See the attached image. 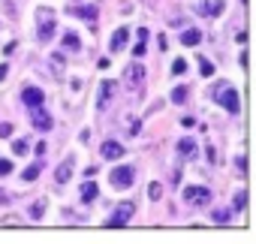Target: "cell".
Segmentation results:
<instances>
[{
	"mask_svg": "<svg viewBox=\"0 0 256 244\" xmlns=\"http://www.w3.org/2000/svg\"><path fill=\"white\" fill-rule=\"evenodd\" d=\"M40 172H42V166H30V169H24V181H34V178H40Z\"/></svg>",
	"mask_w": 256,
	"mask_h": 244,
	"instance_id": "17",
	"label": "cell"
},
{
	"mask_svg": "<svg viewBox=\"0 0 256 244\" xmlns=\"http://www.w3.org/2000/svg\"><path fill=\"white\" fill-rule=\"evenodd\" d=\"M208 190L205 187H184V199L190 202V205H202V202H208Z\"/></svg>",
	"mask_w": 256,
	"mask_h": 244,
	"instance_id": "5",
	"label": "cell"
},
{
	"mask_svg": "<svg viewBox=\"0 0 256 244\" xmlns=\"http://www.w3.org/2000/svg\"><path fill=\"white\" fill-rule=\"evenodd\" d=\"M36 36H40V42H48L52 40V34H54V12L52 10H40L36 12Z\"/></svg>",
	"mask_w": 256,
	"mask_h": 244,
	"instance_id": "3",
	"label": "cell"
},
{
	"mask_svg": "<svg viewBox=\"0 0 256 244\" xmlns=\"http://www.w3.org/2000/svg\"><path fill=\"white\" fill-rule=\"evenodd\" d=\"M6 70H10L6 64H0V82H4V78H6Z\"/></svg>",
	"mask_w": 256,
	"mask_h": 244,
	"instance_id": "28",
	"label": "cell"
},
{
	"mask_svg": "<svg viewBox=\"0 0 256 244\" xmlns=\"http://www.w3.org/2000/svg\"><path fill=\"white\" fill-rule=\"evenodd\" d=\"M145 40H148V30H139V46L133 48V58H142L145 54Z\"/></svg>",
	"mask_w": 256,
	"mask_h": 244,
	"instance_id": "13",
	"label": "cell"
},
{
	"mask_svg": "<svg viewBox=\"0 0 256 244\" xmlns=\"http://www.w3.org/2000/svg\"><path fill=\"white\" fill-rule=\"evenodd\" d=\"M52 124H54L52 114H46L42 108H34V127L36 130H52Z\"/></svg>",
	"mask_w": 256,
	"mask_h": 244,
	"instance_id": "8",
	"label": "cell"
},
{
	"mask_svg": "<svg viewBox=\"0 0 256 244\" xmlns=\"http://www.w3.org/2000/svg\"><path fill=\"white\" fill-rule=\"evenodd\" d=\"M108 181H112V187L126 190V187L136 181V166H114L112 175H108Z\"/></svg>",
	"mask_w": 256,
	"mask_h": 244,
	"instance_id": "2",
	"label": "cell"
},
{
	"mask_svg": "<svg viewBox=\"0 0 256 244\" xmlns=\"http://www.w3.org/2000/svg\"><path fill=\"white\" fill-rule=\"evenodd\" d=\"M142 78V66H133V72H130V84H136Z\"/></svg>",
	"mask_w": 256,
	"mask_h": 244,
	"instance_id": "23",
	"label": "cell"
},
{
	"mask_svg": "<svg viewBox=\"0 0 256 244\" xmlns=\"http://www.w3.org/2000/svg\"><path fill=\"white\" fill-rule=\"evenodd\" d=\"M199 66H202V76H214V64H211V60H205V58H202V60H199Z\"/></svg>",
	"mask_w": 256,
	"mask_h": 244,
	"instance_id": "18",
	"label": "cell"
},
{
	"mask_svg": "<svg viewBox=\"0 0 256 244\" xmlns=\"http://www.w3.org/2000/svg\"><path fill=\"white\" fill-rule=\"evenodd\" d=\"M100 90H102V94H100V106H106V102H108V94L114 90V84H112V82H102V88H100Z\"/></svg>",
	"mask_w": 256,
	"mask_h": 244,
	"instance_id": "16",
	"label": "cell"
},
{
	"mask_svg": "<svg viewBox=\"0 0 256 244\" xmlns=\"http://www.w3.org/2000/svg\"><path fill=\"white\" fill-rule=\"evenodd\" d=\"M184 70H187V64H184V60H181V58H178V60H175V64H172V72H175V76H181V72H184Z\"/></svg>",
	"mask_w": 256,
	"mask_h": 244,
	"instance_id": "22",
	"label": "cell"
},
{
	"mask_svg": "<svg viewBox=\"0 0 256 244\" xmlns=\"http://www.w3.org/2000/svg\"><path fill=\"white\" fill-rule=\"evenodd\" d=\"M178 154H181V157H193V154H196V148H193V142H190V139H184V142L178 145Z\"/></svg>",
	"mask_w": 256,
	"mask_h": 244,
	"instance_id": "14",
	"label": "cell"
},
{
	"mask_svg": "<svg viewBox=\"0 0 256 244\" xmlns=\"http://www.w3.org/2000/svg\"><path fill=\"white\" fill-rule=\"evenodd\" d=\"M54 178H58V181H60V184H66V181H70V166H60V169H58V175H54Z\"/></svg>",
	"mask_w": 256,
	"mask_h": 244,
	"instance_id": "20",
	"label": "cell"
},
{
	"mask_svg": "<svg viewBox=\"0 0 256 244\" xmlns=\"http://www.w3.org/2000/svg\"><path fill=\"white\" fill-rule=\"evenodd\" d=\"M12 151L16 154H28V142H12Z\"/></svg>",
	"mask_w": 256,
	"mask_h": 244,
	"instance_id": "24",
	"label": "cell"
},
{
	"mask_svg": "<svg viewBox=\"0 0 256 244\" xmlns=\"http://www.w3.org/2000/svg\"><path fill=\"white\" fill-rule=\"evenodd\" d=\"M64 42H66V48H78V36H76V34H66Z\"/></svg>",
	"mask_w": 256,
	"mask_h": 244,
	"instance_id": "21",
	"label": "cell"
},
{
	"mask_svg": "<svg viewBox=\"0 0 256 244\" xmlns=\"http://www.w3.org/2000/svg\"><path fill=\"white\" fill-rule=\"evenodd\" d=\"M214 102H220L226 112H232V114H238V108H241V102H238V90L235 88H229V84H220L214 94Z\"/></svg>",
	"mask_w": 256,
	"mask_h": 244,
	"instance_id": "1",
	"label": "cell"
},
{
	"mask_svg": "<svg viewBox=\"0 0 256 244\" xmlns=\"http://www.w3.org/2000/svg\"><path fill=\"white\" fill-rule=\"evenodd\" d=\"M76 16H82V18H88V22H96V10H94V6H82V10H76Z\"/></svg>",
	"mask_w": 256,
	"mask_h": 244,
	"instance_id": "15",
	"label": "cell"
},
{
	"mask_svg": "<svg viewBox=\"0 0 256 244\" xmlns=\"http://www.w3.org/2000/svg\"><path fill=\"white\" fill-rule=\"evenodd\" d=\"M120 154H124L120 145H114V142H106V145H102V157H106V160H118Z\"/></svg>",
	"mask_w": 256,
	"mask_h": 244,
	"instance_id": "9",
	"label": "cell"
},
{
	"mask_svg": "<svg viewBox=\"0 0 256 244\" xmlns=\"http://www.w3.org/2000/svg\"><path fill=\"white\" fill-rule=\"evenodd\" d=\"M12 172V163L10 160H0V175H10Z\"/></svg>",
	"mask_w": 256,
	"mask_h": 244,
	"instance_id": "25",
	"label": "cell"
},
{
	"mask_svg": "<svg viewBox=\"0 0 256 244\" xmlns=\"http://www.w3.org/2000/svg\"><path fill=\"white\" fill-rule=\"evenodd\" d=\"M22 100H24V106H30V108H36V106H42V100H46V94H42L40 88H24V90H22Z\"/></svg>",
	"mask_w": 256,
	"mask_h": 244,
	"instance_id": "6",
	"label": "cell"
},
{
	"mask_svg": "<svg viewBox=\"0 0 256 244\" xmlns=\"http://www.w3.org/2000/svg\"><path fill=\"white\" fill-rule=\"evenodd\" d=\"M184 100H187V90L184 88H175L172 90V102H184Z\"/></svg>",
	"mask_w": 256,
	"mask_h": 244,
	"instance_id": "19",
	"label": "cell"
},
{
	"mask_svg": "<svg viewBox=\"0 0 256 244\" xmlns=\"http://www.w3.org/2000/svg\"><path fill=\"white\" fill-rule=\"evenodd\" d=\"M199 40H202L199 30H184V34H181V42H184V46H196Z\"/></svg>",
	"mask_w": 256,
	"mask_h": 244,
	"instance_id": "12",
	"label": "cell"
},
{
	"mask_svg": "<svg viewBox=\"0 0 256 244\" xmlns=\"http://www.w3.org/2000/svg\"><path fill=\"white\" fill-rule=\"evenodd\" d=\"M12 133V124H0V136H10Z\"/></svg>",
	"mask_w": 256,
	"mask_h": 244,
	"instance_id": "27",
	"label": "cell"
},
{
	"mask_svg": "<svg viewBox=\"0 0 256 244\" xmlns=\"http://www.w3.org/2000/svg\"><path fill=\"white\" fill-rule=\"evenodd\" d=\"M148 196H151V199H160V184H151V187H148Z\"/></svg>",
	"mask_w": 256,
	"mask_h": 244,
	"instance_id": "26",
	"label": "cell"
},
{
	"mask_svg": "<svg viewBox=\"0 0 256 244\" xmlns=\"http://www.w3.org/2000/svg\"><path fill=\"white\" fill-rule=\"evenodd\" d=\"M96 199V184L94 181H84V187H82V202H94Z\"/></svg>",
	"mask_w": 256,
	"mask_h": 244,
	"instance_id": "11",
	"label": "cell"
},
{
	"mask_svg": "<svg viewBox=\"0 0 256 244\" xmlns=\"http://www.w3.org/2000/svg\"><path fill=\"white\" fill-rule=\"evenodd\" d=\"M136 211V205L133 202H124V205H118V211H114V217L108 220V226H124L126 220H130V214Z\"/></svg>",
	"mask_w": 256,
	"mask_h": 244,
	"instance_id": "4",
	"label": "cell"
},
{
	"mask_svg": "<svg viewBox=\"0 0 256 244\" xmlns=\"http://www.w3.org/2000/svg\"><path fill=\"white\" fill-rule=\"evenodd\" d=\"M202 12H205V16H220V12H223V0H205V4H202Z\"/></svg>",
	"mask_w": 256,
	"mask_h": 244,
	"instance_id": "10",
	"label": "cell"
},
{
	"mask_svg": "<svg viewBox=\"0 0 256 244\" xmlns=\"http://www.w3.org/2000/svg\"><path fill=\"white\" fill-rule=\"evenodd\" d=\"M126 40H130V28H118V30L112 34V40H108V48H112V52H120V48L126 46Z\"/></svg>",
	"mask_w": 256,
	"mask_h": 244,
	"instance_id": "7",
	"label": "cell"
}]
</instances>
